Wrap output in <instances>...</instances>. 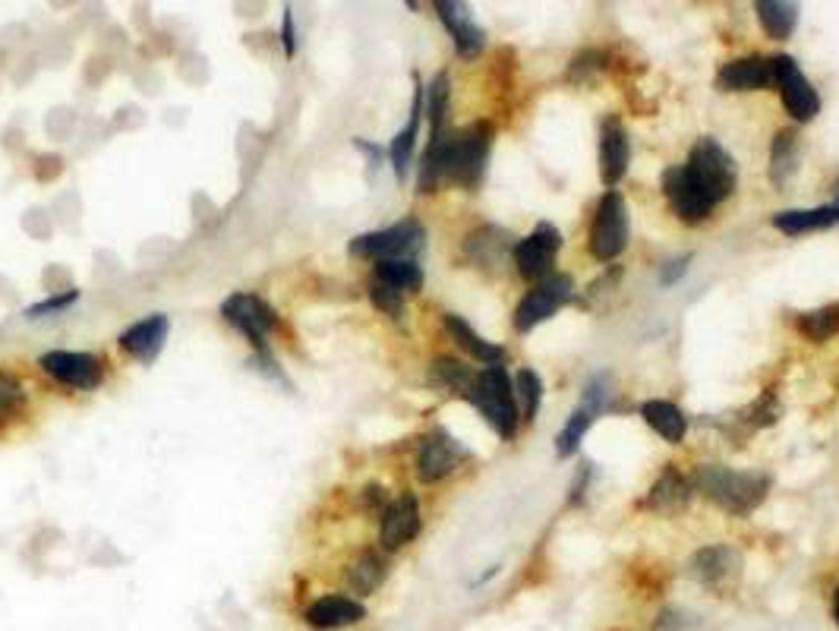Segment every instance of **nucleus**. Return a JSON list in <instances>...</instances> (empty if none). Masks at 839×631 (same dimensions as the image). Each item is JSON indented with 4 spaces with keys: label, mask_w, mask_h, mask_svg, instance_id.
I'll use <instances>...</instances> for the list:
<instances>
[{
    "label": "nucleus",
    "mask_w": 839,
    "mask_h": 631,
    "mask_svg": "<svg viewBox=\"0 0 839 631\" xmlns=\"http://www.w3.org/2000/svg\"><path fill=\"white\" fill-rule=\"evenodd\" d=\"M492 137H495V130L487 120L470 123L455 133L451 130L436 133L429 140L423 164H419V189L433 193L443 181H451L465 189L480 187V181L487 174V162H490Z\"/></svg>",
    "instance_id": "obj_1"
},
{
    "label": "nucleus",
    "mask_w": 839,
    "mask_h": 631,
    "mask_svg": "<svg viewBox=\"0 0 839 631\" xmlns=\"http://www.w3.org/2000/svg\"><path fill=\"white\" fill-rule=\"evenodd\" d=\"M695 487L713 505L729 514H751L770 490V477L758 470H732L723 465H700L695 470Z\"/></svg>",
    "instance_id": "obj_2"
},
{
    "label": "nucleus",
    "mask_w": 839,
    "mask_h": 631,
    "mask_svg": "<svg viewBox=\"0 0 839 631\" xmlns=\"http://www.w3.org/2000/svg\"><path fill=\"white\" fill-rule=\"evenodd\" d=\"M467 401L480 411V417L490 423L499 439L512 443L521 426V411H517V395H514L512 376L505 367H487L477 373V382L470 389Z\"/></svg>",
    "instance_id": "obj_3"
},
{
    "label": "nucleus",
    "mask_w": 839,
    "mask_h": 631,
    "mask_svg": "<svg viewBox=\"0 0 839 631\" xmlns=\"http://www.w3.org/2000/svg\"><path fill=\"white\" fill-rule=\"evenodd\" d=\"M688 181L700 189V196L717 209L720 203H726L736 187H739V164L726 152L720 142L713 137H704L695 142L688 162L682 164Z\"/></svg>",
    "instance_id": "obj_4"
},
{
    "label": "nucleus",
    "mask_w": 839,
    "mask_h": 631,
    "mask_svg": "<svg viewBox=\"0 0 839 631\" xmlns=\"http://www.w3.org/2000/svg\"><path fill=\"white\" fill-rule=\"evenodd\" d=\"M631 237V218L625 196L619 189H607L590 228V257L597 262H612L625 253Z\"/></svg>",
    "instance_id": "obj_5"
},
{
    "label": "nucleus",
    "mask_w": 839,
    "mask_h": 631,
    "mask_svg": "<svg viewBox=\"0 0 839 631\" xmlns=\"http://www.w3.org/2000/svg\"><path fill=\"white\" fill-rule=\"evenodd\" d=\"M423 247H426V231H423V225H419L417 218H404V221H397L392 228L353 237L348 250L353 257L385 262V259H417Z\"/></svg>",
    "instance_id": "obj_6"
},
{
    "label": "nucleus",
    "mask_w": 839,
    "mask_h": 631,
    "mask_svg": "<svg viewBox=\"0 0 839 631\" xmlns=\"http://www.w3.org/2000/svg\"><path fill=\"white\" fill-rule=\"evenodd\" d=\"M575 301V281L571 275H562V272H553L543 281H536L534 287L524 294V301L514 309V328L521 335L534 331L540 323H546L549 316H556L562 306Z\"/></svg>",
    "instance_id": "obj_7"
},
{
    "label": "nucleus",
    "mask_w": 839,
    "mask_h": 631,
    "mask_svg": "<svg viewBox=\"0 0 839 631\" xmlns=\"http://www.w3.org/2000/svg\"><path fill=\"white\" fill-rule=\"evenodd\" d=\"M688 575L713 594H729L742 581V553L729 543L704 546L688 562Z\"/></svg>",
    "instance_id": "obj_8"
},
{
    "label": "nucleus",
    "mask_w": 839,
    "mask_h": 631,
    "mask_svg": "<svg viewBox=\"0 0 839 631\" xmlns=\"http://www.w3.org/2000/svg\"><path fill=\"white\" fill-rule=\"evenodd\" d=\"M559 228L549 225V221L536 225L531 235L521 237V240L514 243V265H517L521 279L543 281L546 275H553V265H556V259H559Z\"/></svg>",
    "instance_id": "obj_9"
},
{
    "label": "nucleus",
    "mask_w": 839,
    "mask_h": 631,
    "mask_svg": "<svg viewBox=\"0 0 839 631\" xmlns=\"http://www.w3.org/2000/svg\"><path fill=\"white\" fill-rule=\"evenodd\" d=\"M467 458H470V452H467L465 445L458 443L451 433L433 429V433H426L423 443H419V480H423V483H439L448 474H455V470L461 468V461H467Z\"/></svg>",
    "instance_id": "obj_10"
},
{
    "label": "nucleus",
    "mask_w": 839,
    "mask_h": 631,
    "mask_svg": "<svg viewBox=\"0 0 839 631\" xmlns=\"http://www.w3.org/2000/svg\"><path fill=\"white\" fill-rule=\"evenodd\" d=\"M776 89L783 95L786 111L798 123H808L820 115V95L789 54H776Z\"/></svg>",
    "instance_id": "obj_11"
},
{
    "label": "nucleus",
    "mask_w": 839,
    "mask_h": 631,
    "mask_svg": "<svg viewBox=\"0 0 839 631\" xmlns=\"http://www.w3.org/2000/svg\"><path fill=\"white\" fill-rule=\"evenodd\" d=\"M221 316H225L240 335H247L253 345H259V348L265 345L269 331L279 323L275 309L265 304V301H259L257 294H231V297L221 304Z\"/></svg>",
    "instance_id": "obj_12"
},
{
    "label": "nucleus",
    "mask_w": 839,
    "mask_h": 631,
    "mask_svg": "<svg viewBox=\"0 0 839 631\" xmlns=\"http://www.w3.org/2000/svg\"><path fill=\"white\" fill-rule=\"evenodd\" d=\"M39 367L45 370L51 379L70 385V389H83L92 392L101 382V360L92 353L83 351H47L39 357Z\"/></svg>",
    "instance_id": "obj_13"
},
{
    "label": "nucleus",
    "mask_w": 839,
    "mask_h": 631,
    "mask_svg": "<svg viewBox=\"0 0 839 631\" xmlns=\"http://www.w3.org/2000/svg\"><path fill=\"white\" fill-rule=\"evenodd\" d=\"M367 619V607L348 594H323L304 609V622L316 631H341L360 625Z\"/></svg>",
    "instance_id": "obj_14"
},
{
    "label": "nucleus",
    "mask_w": 839,
    "mask_h": 631,
    "mask_svg": "<svg viewBox=\"0 0 839 631\" xmlns=\"http://www.w3.org/2000/svg\"><path fill=\"white\" fill-rule=\"evenodd\" d=\"M717 86L723 93H761L776 86V57H742L729 61L717 73Z\"/></svg>",
    "instance_id": "obj_15"
},
{
    "label": "nucleus",
    "mask_w": 839,
    "mask_h": 631,
    "mask_svg": "<svg viewBox=\"0 0 839 631\" xmlns=\"http://www.w3.org/2000/svg\"><path fill=\"white\" fill-rule=\"evenodd\" d=\"M631 164V142L622 120L607 118L600 127V181L603 187L615 189L619 181L629 174Z\"/></svg>",
    "instance_id": "obj_16"
},
{
    "label": "nucleus",
    "mask_w": 839,
    "mask_h": 631,
    "mask_svg": "<svg viewBox=\"0 0 839 631\" xmlns=\"http://www.w3.org/2000/svg\"><path fill=\"white\" fill-rule=\"evenodd\" d=\"M419 534V502L414 492L397 496L395 502L385 505L382 524H379V543L382 550H401L404 543Z\"/></svg>",
    "instance_id": "obj_17"
},
{
    "label": "nucleus",
    "mask_w": 839,
    "mask_h": 631,
    "mask_svg": "<svg viewBox=\"0 0 839 631\" xmlns=\"http://www.w3.org/2000/svg\"><path fill=\"white\" fill-rule=\"evenodd\" d=\"M663 193H666V199H669V206L678 215V221H688V225H700L713 206L700 196L695 184L688 181V174L682 171V164L676 167H669L666 174H663Z\"/></svg>",
    "instance_id": "obj_18"
},
{
    "label": "nucleus",
    "mask_w": 839,
    "mask_h": 631,
    "mask_svg": "<svg viewBox=\"0 0 839 631\" xmlns=\"http://www.w3.org/2000/svg\"><path fill=\"white\" fill-rule=\"evenodd\" d=\"M167 331H171V323L164 313H155V316H145L140 323H133L130 328L120 331V348L137 357L142 363H152L159 353H162L164 341H167Z\"/></svg>",
    "instance_id": "obj_19"
},
{
    "label": "nucleus",
    "mask_w": 839,
    "mask_h": 631,
    "mask_svg": "<svg viewBox=\"0 0 839 631\" xmlns=\"http://www.w3.org/2000/svg\"><path fill=\"white\" fill-rule=\"evenodd\" d=\"M436 13H439V20H443V25L448 29V35H451V42H455L461 57H477V54L483 51V45H487V32L473 23V17H470V10H467L465 3L439 0V3H436Z\"/></svg>",
    "instance_id": "obj_20"
},
{
    "label": "nucleus",
    "mask_w": 839,
    "mask_h": 631,
    "mask_svg": "<svg viewBox=\"0 0 839 631\" xmlns=\"http://www.w3.org/2000/svg\"><path fill=\"white\" fill-rule=\"evenodd\" d=\"M688 502H691V483L676 465H669L660 474V480L653 483L647 499H644V505L656 514H682L688 509Z\"/></svg>",
    "instance_id": "obj_21"
},
{
    "label": "nucleus",
    "mask_w": 839,
    "mask_h": 631,
    "mask_svg": "<svg viewBox=\"0 0 839 631\" xmlns=\"http://www.w3.org/2000/svg\"><path fill=\"white\" fill-rule=\"evenodd\" d=\"M514 237L502 228H480L473 235L467 237L465 253L473 265L480 269H495V265H505L509 257H514Z\"/></svg>",
    "instance_id": "obj_22"
},
{
    "label": "nucleus",
    "mask_w": 839,
    "mask_h": 631,
    "mask_svg": "<svg viewBox=\"0 0 839 631\" xmlns=\"http://www.w3.org/2000/svg\"><path fill=\"white\" fill-rule=\"evenodd\" d=\"M445 331H448L473 360H480V363H487V367H502L505 357H509L505 348H499V345L487 341L483 335H477V331L470 328V323L461 319V316H455V313H445Z\"/></svg>",
    "instance_id": "obj_23"
},
{
    "label": "nucleus",
    "mask_w": 839,
    "mask_h": 631,
    "mask_svg": "<svg viewBox=\"0 0 839 631\" xmlns=\"http://www.w3.org/2000/svg\"><path fill=\"white\" fill-rule=\"evenodd\" d=\"M839 225V199L830 206H817V209H793L776 211L773 215V228L783 235H811Z\"/></svg>",
    "instance_id": "obj_24"
},
{
    "label": "nucleus",
    "mask_w": 839,
    "mask_h": 631,
    "mask_svg": "<svg viewBox=\"0 0 839 631\" xmlns=\"http://www.w3.org/2000/svg\"><path fill=\"white\" fill-rule=\"evenodd\" d=\"M802 137L795 130H780L776 140L770 145V181L773 187H789V181L798 171V162H802Z\"/></svg>",
    "instance_id": "obj_25"
},
{
    "label": "nucleus",
    "mask_w": 839,
    "mask_h": 631,
    "mask_svg": "<svg viewBox=\"0 0 839 631\" xmlns=\"http://www.w3.org/2000/svg\"><path fill=\"white\" fill-rule=\"evenodd\" d=\"M641 417L647 421L656 436H663L666 443H682L685 439V429H688V417L678 411L673 401H663V398H651L641 404Z\"/></svg>",
    "instance_id": "obj_26"
},
{
    "label": "nucleus",
    "mask_w": 839,
    "mask_h": 631,
    "mask_svg": "<svg viewBox=\"0 0 839 631\" xmlns=\"http://www.w3.org/2000/svg\"><path fill=\"white\" fill-rule=\"evenodd\" d=\"M423 95L426 89H419L414 93V108H411V120H407V127L397 133L392 145H389V159H392V167H395L397 181H404V174H407V164H411V155H414V145H417V133H419V118H423Z\"/></svg>",
    "instance_id": "obj_27"
},
{
    "label": "nucleus",
    "mask_w": 839,
    "mask_h": 631,
    "mask_svg": "<svg viewBox=\"0 0 839 631\" xmlns=\"http://www.w3.org/2000/svg\"><path fill=\"white\" fill-rule=\"evenodd\" d=\"M385 575H389L385 559H382L379 553H373V550H367V553H360V559L348 568V587L353 594H360V597H370L375 587L385 581Z\"/></svg>",
    "instance_id": "obj_28"
},
{
    "label": "nucleus",
    "mask_w": 839,
    "mask_h": 631,
    "mask_svg": "<svg viewBox=\"0 0 839 631\" xmlns=\"http://www.w3.org/2000/svg\"><path fill=\"white\" fill-rule=\"evenodd\" d=\"M758 20H761L770 39L783 42V39L793 35L795 25H798V7L783 3V0H761L758 3Z\"/></svg>",
    "instance_id": "obj_29"
},
{
    "label": "nucleus",
    "mask_w": 839,
    "mask_h": 631,
    "mask_svg": "<svg viewBox=\"0 0 839 631\" xmlns=\"http://www.w3.org/2000/svg\"><path fill=\"white\" fill-rule=\"evenodd\" d=\"M375 281L395 287L397 294H404V291H419V284H423V269L417 265V259H385V262H375Z\"/></svg>",
    "instance_id": "obj_30"
},
{
    "label": "nucleus",
    "mask_w": 839,
    "mask_h": 631,
    "mask_svg": "<svg viewBox=\"0 0 839 631\" xmlns=\"http://www.w3.org/2000/svg\"><path fill=\"white\" fill-rule=\"evenodd\" d=\"M597 414H600V411H593V407H587V404H578V407L571 411L568 423L562 426L559 436H556V455H559V458H571V455L581 448L584 436H587V429L593 426Z\"/></svg>",
    "instance_id": "obj_31"
},
{
    "label": "nucleus",
    "mask_w": 839,
    "mask_h": 631,
    "mask_svg": "<svg viewBox=\"0 0 839 631\" xmlns=\"http://www.w3.org/2000/svg\"><path fill=\"white\" fill-rule=\"evenodd\" d=\"M433 382L445 389V392H451V395H470V389H473V382H477V373L465 367L461 360H451V357H439V360H433Z\"/></svg>",
    "instance_id": "obj_32"
},
{
    "label": "nucleus",
    "mask_w": 839,
    "mask_h": 631,
    "mask_svg": "<svg viewBox=\"0 0 839 631\" xmlns=\"http://www.w3.org/2000/svg\"><path fill=\"white\" fill-rule=\"evenodd\" d=\"M795 328H798L808 341H815V345L830 341L839 331V304L820 306L815 313H802V316L795 319Z\"/></svg>",
    "instance_id": "obj_33"
},
{
    "label": "nucleus",
    "mask_w": 839,
    "mask_h": 631,
    "mask_svg": "<svg viewBox=\"0 0 839 631\" xmlns=\"http://www.w3.org/2000/svg\"><path fill=\"white\" fill-rule=\"evenodd\" d=\"M514 395L521 398V417L536 421L540 404H543V379L534 370H517L514 376Z\"/></svg>",
    "instance_id": "obj_34"
},
{
    "label": "nucleus",
    "mask_w": 839,
    "mask_h": 631,
    "mask_svg": "<svg viewBox=\"0 0 839 631\" xmlns=\"http://www.w3.org/2000/svg\"><path fill=\"white\" fill-rule=\"evenodd\" d=\"M448 95H451V86H448V76L439 73L429 89H426V115L433 120V137L436 133H445V118H448Z\"/></svg>",
    "instance_id": "obj_35"
},
{
    "label": "nucleus",
    "mask_w": 839,
    "mask_h": 631,
    "mask_svg": "<svg viewBox=\"0 0 839 631\" xmlns=\"http://www.w3.org/2000/svg\"><path fill=\"white\" fill-rule=\"evenodd\" d=\"M612 392H615V379H612V376L609 373L590 376V379H587V385H584L581 404L593 407V411H607Z\"/></svg>",
    "instance_id": "obj_36"
},
{
    "label": "nucleus",
    "mask_w": 839,
    "mask_h": 631,
    "mask_svg": "<svg viewBox=\"0 0 839 631\" xmlns=\"http://www.w3.org/2000/svg\"><path fill=\"white\" fill-rule=\"evenodd\" d=\"M370 297H373V304L379 306L385 316L401 319V313H404V294H397L395 287L382 284V281H373V284H370Z\"/></svg>",
    "instance_id": "obj_37"
},
{
    "label": "nucleus",
    "mask_w": 839,
    "mask_h": 631,
    "mask_svg": "<svg viewBox=\"0 0 839 631\" xmlns=\"http://www.w3.org/2000/svg\"><path fill=\"white\" fill-rule=\"evenodd\" d=\"M23 382L17 379L13 373H7V370H0V417H7V414H13L17 407H20V401H23Z\"/></svg>",
    "instance_id": "obj_38"
},
{
    "label": "nucleus",
    "mask_w": 839,
    "mask_h": 631,
    "mask_svg": "<svg viewBox=\"0 0 839 631\" xmlns=\"http://www.w3.org/2000/svg\"><path fill=\"white\" fill-rule=\"evenodd\" d=\"M607 67V54L603 51H584V54H578L575 61H571V79H581V73H597V70H603Z\"/></svg>",
    "instance_id": "obj_39"
},
{
    "label": "nucleus",
    "mask_w": 839,
    "mask_h": 631,
    "mask_svg": "<svg viewBox=\"0 0 839 631\" xmlns=\"http://www.w3.org/2000/svg\"><path fill=\"white\" fill-rule=\"evenodd\" d=\"M76 301H79V291H64L61 297H51V301L29 306V319H42L45 313H61V309H67V306L76 304Z\"/></svg>",
    "instance_id": "obj_40"
},
{
    "label": "nucleus",
    "mask_w": 839,
    "mask_h": 631,
    "mask_svg": "<svg viewBox=\"0 0 839 631\" xmlns=\"http://www.w3.org/2000/svg\"><path fill=\"white\" fill-rule=\"evenodd\" d=\"M688 619L691 616H685L682 609H663L656 616V622H653V631H685L688 629Z\"/></svg>",
    "instance_id": "obj_41"
},
{
    "label": "nucleus",
    "mask_w": 839,
    "mask_h": 631,
    "mask_svg": "<svg viewBox=\"0 0 839 631\" xmlns=\"http://www.w3.org/2000/svg\"><path fill=\"white\" fill-rule=\"evenodd\" d=\"M688 265H691V257L669 259V262L663 265V272H660V284H663V287H673V284L688 272Z\"/></svg>",
    "instance_id": "obj_42"
},
{
    "label": "nucleus",
    "mask_w": 839,
    "mask_h": 631,
    "mask_svg": "<svg viewBox=\"0 0 839 631\" xmlns=\"http://www.w3.org/2000/svg\"><path fill=\"white\" fill-rule=\"evenodd\" d=\"M281 42H284V51H287V54H294V17H291V10H284Z\"/></svg>",
    "instance_id": "obj_43"
},
{
    "label": "nucleus",
    "mask_w": 839,
    "mask_h": 631,
    "mask_svg": "<svg viewBox=\"0 0 839 631\" xmlns=\"http://www.w3.org/2000/svg\"><path fill=\"white\" fill-rule=\"evenodd\" d=\"M353 145H357L360 152H367V155H370V162H373V164L382 162V155H385L382 149H375V145H370V142H367V140H353Z\"/></svg>",
    "instance_id": "obj_44"
},
{
    "label": "nucleus",
    "mask_w": 839,
    "mask_h": 631,
    "mask_svg": "<svg viewBox=\"0 0 839 631\" xmlns=\"http://www.w3.org/2000/svg\"><path fill=\"white\" fill-rule=\"evenodd\" d=\"M833 622H837V629H839V585L837 590H833Z\"/></svg>",
    "instance_id": "obj_45"
},
{
    "label": "nucleus",
    "mask_w": 839,
    "mask_h": 631,
    "mask_svg": "<svg viewBox=\"0 0 839 631\" xmlns=\"http://www.w3.org/2000/svg\"><path fill=\"white\" fill-rule=\"evenodd\" d=\"M837 193H839V184H837Z\"/></svg>",
    "instance_id": "obj_46"
}]
</instances>
